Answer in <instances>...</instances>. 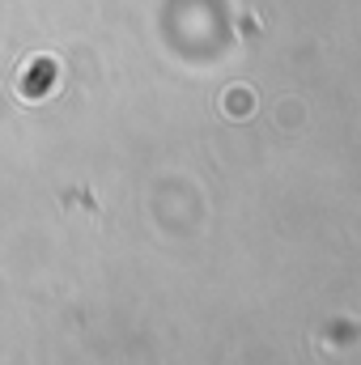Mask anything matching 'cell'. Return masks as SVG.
Masks as SVG:
<instances>
[{"instance_id":"6da1fadb","label":"cell","mask_w":361,"mask_h":365,"mask_svg":"<svg viewBox=\"0 0 361 365\" xmlns=\"http://www.w3.org/2000/svg\"><path fill=\"white\" fill-rule=\"evenodd\" d=\"M225 106H230L234 119H247V115H251V90H234L225 98Z\"/></svg>"}]
</instances>
